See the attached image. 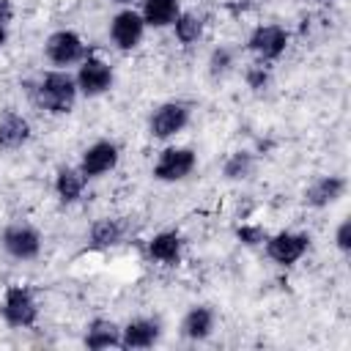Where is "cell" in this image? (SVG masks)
I'll list each match as a JSON object with an SVG mask.
<instances>
[{"mask_svg":"<svg viewBox=\"0 0 351 351\" xmlns=\"http://www.w3.org/2000/svg\"><path fill=\"white\" fill-rule=\"evenodd\" d=\"M36 104L60 115V112H69L74 107V99H77V80L66 71H49L44 74V80L36 85V93H33Z\"/></svg>","mask_w":351,"mask_h":351,"instance_id":"obj_1","label":"cell"},{"mask_svg":"<svg viewBox=\"0 0 351 351\" xmlns=\"http://www.w3.org/2000/svg\"><path fill=\"white\" fill-rule=\"evenodd\" d=\"M3 250L16 258V261H30L41 252V233L33 228V225H25V222H14L3 230Z\"/></svg>","mask_w":351,"mask_h":351,"instance_id":"obj_2","label":"cell"},{"mask_svg":"<svg viewBox=\"0 0 351 351\" xmlns=\"http://www.w3.org/2000/svg\"><path fill=\"white\" fill-rule=\"evenodd\" d=\"M3 318L8 326H33L38 318V304L33 293L22 285H11L3 299Z\"/></svg>","mask_w":351,"mask_h":351,"instance_id":"obj_3","label":"cell"},{"mask_svg":"<svg viewBox=\"0 0 351 351\" xmlns=\"http://www.w3.org/2000/svg\"><path fill=\"white\" fill-rule=\"evenodd\" d=\"M186 123H189V107H186L184 101H165V104H159V107L154 110L148 129H151L154 137L167 140V137L178 134Z\"/></svg>","mask_w":351,"mask_h":351,"instance_id":"obj_4","label":"cell"},{"mask_svg":"<svg viewBox=\"0 0 351 351\" xmlns=\"http://www.w3.org/2000/svg\"><path fill=\"white\" fill-rule=\"evenodd\" d=\"M197 165L195 151L189 148H165L159 154V162L154 165V178L159 181H181L186 178Z\"/></svg>","mask_w":351,"mask_h":351,"instance_id":"obj_5","label":"cell"},{"mask_svg":"<svg viewBox=\"0 0 351 351\" xmlns=\"http://www.w3.org/2000/svg\"><path fill=\"white\" fill-rule=\"evenodd\" d=\"M47 58L55 66H71L77 60H85V44L74 30H58L47 38Z\"/></svg>","mask_w":351,"mask_h":351,"instance_id":"obj_6","label":"cell"},{"mask_svg":"<svg viewBox=\"0 0 351 351\" xmlns=\"http://www.w3.org/2000/svg\"><path fill=\"white\" fill-rule=\"evenodd\" d=\"M310 247V239L304 233H277L271 239H266V255L274 261V263H282V266H291L296 263Z\"/></svg>","mask_w":351,"mask_h":351,"instance_id":"obj_7","label":"cell"},{"mask_svg":"<svg viewBox=\"0 0 351 351\" xmlns=\"http://www.w3.org/2000/svg\"><path fill=\"white\" fill-rule=\"evenodd\" d=\"M247 47L261 58V60H274L285 52L288 47V33L280 25H261L252 30Z\"/></svg>","mask_w":351,"mask_h":351,"instance_id":"obj_8","label":"cell"},{"mask_svg":"<svg viewBox=\"0 0 351 351\" xmlns=\"http://www.w3.org/2000/svg\"><path fill=\"white\" fill-rule=\"evenodd\" d=\"M112 85V69L99 58H85L77 71V90L85 96H101Z\"/></svg>","mask_w":351,"mask_h":351,"instance_id":"obj_9","label":"cell"},{"mask_svg":"<svg viewBox=\"0 0 351 351\" xmlns=\"http://www.w3.org/2000/svg\"><path fill=\"white\" fill-rule=\"evenodd\" d=\"M143 33H145V22H143V16H140L137 11H121V14L112 16L110 36H112V41H115L121 49L137 47L140 38H143Z\"/></svg>","mask_w":351,"mask_h":351,"instance_id":"obj_10","label":"cell"},{"mask_svg":"<svg viewBox=\"0 0 351 351\" xmlns=\"http://www.w3.org/2000/svg\"><path fill=\"white\" fill-rule=\"evenodd\" d=\"M115 165H118V148H115L112 143L101 140V143H93V145L82 154L80 170H82L85 178H96V176L110 173Z\"/></svg>","mask_w":351,"mask_h":351,"instance_id":"obj_11","label":"cell"},{"mask_svg":"<svg viewBox=\"0 0 351 351\" xmlns=\"http://www.w3.org/2000/svg\"><path fill=\"white\" fill-rule=\"evenodd\" d=\"M30 140V123L27 118H22L19 112L5 110L0 115V148L3 151H14L19 145H25Z\"/></svg>","mask_w":351,"mask_h":351,"instance_id":"obj_12","label":"cell"},{"mask_svg":"<svg viewBox=\"0 0 351 351\" xmlns=\"http://www.w3.org/2000/svg\"><path fill=\"white\" fill-rule=\"evenodd\" d=\"M343 192H346V181L340 176H324L313 186H307L304 203L313 206V208H324V206L335 203L337 197H343Z\"/></svg>","mask_w":351,"mask_h":351,"instance_id":"obj_13","label":"cell"},{"mask_svg":"<svg viewBox=\"0 0 351 351\" xmlns=\"http://www.w3.org/2000/svg\"><path fill=\"white\" fill-rule=\"evenodd\" d=\"M159 340V324L156 321H148V318H137V321H129L123 335H121V346L123 348H148Z\"/></svg>","mask_w":351,"mask_h":351,"instance_id":"obj_14","label":"cell"},{"mask_svg":"<svg viewBox=\"0 0 351 351\" xmlns=\"http://www.w3.org/2000/svg\"><path fill=\"white\" fill-rule=\"evenodd\" d=\"M181 14L178 0H143V22L148 27H167Z\"/></svg>","mask_w":351,"mask_h":351,"instance_id":"obj_15","label":"cell"},{"mask_svg":"<svg viewBox=\"0 0 351 351\" xmlns=\"http://www.w3.org/2000/svg\"><path fill=\"white\" fill-rule=\"evenodd\" d=\"M211 329H214V313L208 307H192L181 321V332L189 340H206Z\"/></svg>","mask_w":351,"mask_h":351,"instance_id":"obj_16","label":"cell"},{"mask_svg":"<svg viewBox=\"0 0 351 351\" xmlns=\"http://www.w3.org/2000/svg\"><path fill=\"white\" fill-rule=\"evenodd\" d=\"M85 346L88 348H110V346H121V329L107 321V318H96L88 324L85 332Z\"/></svg>","mask_w":351,"mask_h":351,"instance_id":"obj_17","label":"cell"},{"mask_svg":"<svg viewBox=\"0 0 351 351\" xmlns=\"http://www.w3.org/2000/svg\"><path fill=\"white\" fill-rule=\"evenodd\" d=\"M82 189H85V176H82V170H77V167H60V170H58V176H55V192H58V197H60L63 203L80 200Z\"/></svg>","mask_w":351,"mask_h":351,"instance_id":"obj_18","label":"cell"},{"mask_svg":"<svg viewBox=\"0 0 351 351\" xmlns=\"http://www.w3.org/2000/svg\"><path fill=\"white\" fill-rule=\"evenodd\" d=\"M148 252L151 258L162 261V263H178L181 258V236L173 233V230H165V233H156L148 244Z\"/></svg>","mask_w":351,"mask_h":351,"instance_id":"obj_19","label":"cell"},{"mask_svg":"<svg viewBox=\"0 0 351 351\" xmlns=\"http://www.w3.org/2000/svg\"><path fill=\"white\" fill-rule=\"evenodd\" d=\"M121 236H123V228L115 219H96L90 225V247H96V250L115 247L121 241Z\"/></svg>","mask_w":351,"mask_h":351,"instance_id":"obj_20","label":"cell"},{"mask_svg":"<svg viewBox=\"0 0 351 351\" xmlns=\"http://www.w3.org/2000/svg\"><path fill=\"white\" fill-rule=\"evenodd\" d=\"M173 25H176V36H178L181 44H192L203 36V19L192 11H181Z\"/></svg>","mask_w":351,"mask_h":351,"instance_id":"obj_21","label":"cell"},{"mask_svg":"<svg viewBox=\"0 0 351 351\" xmlns=\"http://www.w3.org/2000/svg\"><path fill=\"white\" fill-rule=\"evenodd\" d=\"M252 167H255L252 154H247V151H236V154H230V159L225 162V178H230V181L247 178V176L252 173Z\"/></svg>","mask_w":351,"mask_h":351,"instance_id":"obj_22","label":"cell"},{"mask_svg":"<svg viewBox=\"0 0 351 351\" xmlns=\"http://www.w3.org/2000/svg\"><path fill=\"white\" fill-rule=\"evenodd\" d=\"M230 60H233V55H230V49H228V47L214 49V52H211V60H208L211 74H214V77H217V74H225V71H228V66H230Z\"/></svg>","mask_w":351,"mask_h":351,"instance_id":"obj_23","label":"cell"},{"mask_svg":"<svg viewBox=\"0 0 351 351\" xmlns=\"http://www.w3.org/2000/svg\"><path fill=\"white\" fill-rule=\"evenodd\" d=\"M236 236H239V241H244V244H250V247L266 241V233H263V228H258V225H241V228L236 230Z\"/></svg>","mask_w":351,"mask_h":351,"instance_id":"obj_24","label":"cell"},{"mask_svg":"<svg viewBox=\"0 0 351 351\" xmlns=\"http://www.w3.org/2000/svg\"><path fill=\"white\" fill-rule=\"evenodd\" d=\"M335 241H337V250H343V252L351 250V219H343V222L337 225Z\"/></svg>","mask_w":351,"mask_h":351,"instance_id":"obj_25","label":"cell"},{"mask_svg":"<svg viewBox=\"0 0 351 351\" xmlns=\"http://www.w3.org/2000/svg\"><path fill=\"white\" fill-rule=\"evenodd\" d=\"M247 80H250V85H252V88H263V85L269 82V74H266L263 69H252V71L247 74Z\"/></svg>","mask_w":351,"mask_h":351,"instance_id":"obj_26","label":"cell"},{"mask_svg":"<svg viewBox=\"0 0 351 351\" xmlns=\"http://www.w3.org/2000/svg\"><path fill=\"white\" fill-rule=\"evenodd\" d=\"M11 16H14V8H11V3H8V0H0V25L5 27V25L11 22Z\"/></svg>","mask_w":351,"mask_h":351,"instance_id":"obj_27","label":"cell"},{"mask_svg":"<svg viewBox=\"0 0 351 351\" xmlns=\"http://www.w3.org/2000/svg\"><path fill=\"white\" fill-rule=\"evenodd\" d=\"M5 38H8V33H5V27H3V25H0V47H3V44H5Z\"/></svg>","mask_w":351,"mask_h":351,"instance_id":"obj_28","label":"cell"},{"mask_svg":"<svg viewBox=\"0 0 351 351\" xmlns=\"http://www.w3.org/2000/svg\"><path fill=\"white\" fill-rule=\"evenodd\" d=\"M115 3H129V0H115Z\"/></svg>","mask_w":351,"mask_h":351,"instance_id":"obj_29","label":"cell"},{"mask_svg":"<svg viewBox=\"0 0 351 351\" xmlns=\"http://www.w3.org/2000/svg\"><path fill=\"white\" fill-rule=\"evenodd\" d=\"M318 3H326V0H318Z\"/></svg>","mask_w":351,"mask_h":351,"instance_id":"obj_30","label":"cell"}]
</instances>
